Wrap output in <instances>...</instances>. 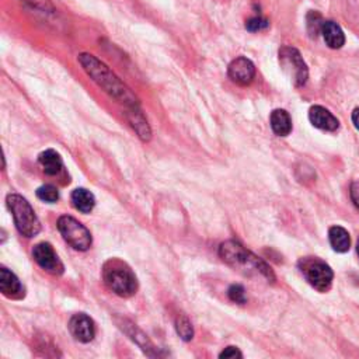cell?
Listing matches in <instances>:
<instances>
[{
    "instance_id": "obj_23",
    "label": "cell",
    "mask_w": 359,
    "mask_h": 359,
    "mask_svg": "<svg viewBox=\"0 0 359 359\" xmlns=\"http://www.w3.org/2000/svg\"><path fill=\"white\" fill-rule=\"evenodd\" d=\"M269 27V21L261 16H254L252 18H248L245 21V30L252 31V33H257V31H263Z\"/></svg>"
},
{
    "instance_id": "obj_21",
    "label": "cell",
    "mask_w": 359,
    "mask_h": 359,
    "mask_svg": "<svg viewBox=\"0 0 359 359\" xmlns=\"http://www.w3.org/2000/svg\"><path fill=\"white\" fill-rule=\"evenodd\" d=\"M129 328H131V330H127V333L131 336V338H132L133 341H136V344L139 345L148 355H150L149 349H153V345H152V343L148 340V337H146L144 333H141V331L137 330L133 324H129Z\"/></svg>"
},
{
    "instance_id": "obj_1",
    "label": "cell",
    "mask_w": 359,
    "mask_h": 359,
    "mask_svg": "<svg viewBox=\"0 0 359 359\" xmlns=\"http://www.w3.org/2000/svg\"><path fill=\"white\" fill-rule=\"evenodd\" d=\"M79 62L97 85L127 108L139 107V100L120 77L92 53H80Z\"/></svg>"
},
{
    "instance_id": "obj_27",
    "label": "cell",
    "mask_w": 359,
    "mask_h": 359,
    "mask_svg": "<svg viewBox=\"0 0 359 359\" xmlns=\"http://www.w3.org/2000/svg\"><path fill=\"white\" fill-rule=\"evenodd\" d=\"M219 358H226V359H229V358H232V359L233 358H243V354L236 347H228L222 352H220Z\"/></svg>"
},
{
    "instance_id": "obj_8",
    "label": "cell",
    "mask_w": 359,
    "mask_h": 359,
    "mask_svg": "<svg viewBox=\"0 0 359 359\" xmlns=\"http://www.w3.org/2000/svg\"><path fill=\"white\" fill-rule=\"evenodd\" d=\"M33 258L42 269L52 275H61L64 272V264L49 243H38L34 245Z\"/></svg>"
},
{
    "instance_id": "obj_18",
    "label": "cell",
    "mask_w": 359,
    "mask_h": 359,
    "mask_svg": "<svg viewBox=\"0 0 359 359\" xmlns=\"http://www.w3.org/2000/svg\"><path fill=\"white\" fill-rule=\"evenodd\" d=\"M72 202L75 208L83 213H89L96 205V198L86 188H76L72 192Z\"/></svg>"
},
{
    "instance_id": "obj_24",
    "label": "cell",
    "mask_w": 359,
    "mask_h": 359,
    "mask_svg": "<svg viewBox=\"0 0 359 359\" xmlns=\"http://www.w3.org/2000/svg\"><path fill=\"white\" fill-rule=\"evenodd\" d=\"M228 295H229V297H230V300L232 302H235V303H239V305H244V303L247 302V299H245V291H244V288L241 287V285H232L230 288H229V291H228Z\"/></svg>"
},
{
    "instance_id": "obj_15",
    "label": "cell",
    "mask_w": 359,
    "mask_h": 359,
    "mask_svg": "<svg viewBox=\"0 0 359 359\" xmlns=\"http://www.w3.org/2000/svg\"><path fill=\"white\" fill-rule=\"evenodd\" d=\"M269 124L274 133L278 136H288L292 132V118L285 109H274L271 113Z\"/></svg>"
},
{
    "instance_id": "obj_19",
    "label": "cell",
    "mask_w": 359,
    "mask_h": 359,
    "mask_svg": "<svg viewBox=\"0 0 359 359\" xmlns=\"http://www.w3.org/2000/svg\"><path fill=\"white\" fill-rule=\"evenodd\" d=\"M321 14L319 12H309L306 16V27H308V33L312 38H316L319 34H321V27L323 23Z\"/></svg>"
},
{
    "instance_id": "obj_29",
    "label": "cell",
    "mask_w": 359,
    "mask_h": 359,
    "mask_svg": "<svg viewBox=\"0 0 359 359\" xmlns=\"http://www.w3.org/2000/svg\"><path fill=\"white\" fill-rule=\"evenodd\" d=\"M356 252H358V256H359V239H358V243H356Z\"/></svg>"
},
{
    "instance_id": "obj_20",
    "label": "cell",
    "mask_w": 359,
    "mask_h": 359,
    "mask_svg": "<svg viewBox=\"0 0 359 359\" xmlns=\"http://www.w3.org/2000/svg\"><path fill=\"white\" fill-rule=\"evenodd\" d=\"M176 330H177V334L180 336V338L184 341H189V340H192V337H194V328H192L191 321L184 315H181L177 319Z\"/></svg>"
},
{
    "instance_id": "obj_16",
    "label": "cell",
    "mask_w": 359,
    "mask_h": 359,
    "mask_svg": "<svg viewBox=\"0 0 359 359\" xmlns=\"http://www.w3.org/2000/svg\"><path fill=\"white\" fill-rule=\"evenodd\" d=\"M38 161L41 164L42 170L48 176H57L64 169V161L61 155L58 152H55L53 149H48L42 152L38 157Z\"/></svg>"
},
{
    "instance_id": "obj_26",
    "label": "cell",
    "mask_w": 359,
    "mask_h": 359,
    "mask_svg": "<svg viewBox=\"0 0 359 359\" xmlns=\"http://www.w3.org/2000/svg\"><path fill=\"white\" fill-rule=\"evenodd\" d=\"M349 196L355 205V208L359 211V181H354L349 188Z\"/></svg>"
},
{
    "instance_id": "obj_12",
    "label": "cell",
    "mask_w": 359,
    "mask_h": 359,
    "mask_svg": "<svg viewBox=\"0 0 359 359\" xmlns=\"http://www.w3.org/2000/svg\"><path fill=\"white\" fill-rule=\"evenodd\" d=\"M0 291L12 299H20L24 296V287L16 275L5 267L0 269Z\"/></svg>"
},
{
    "instance_id": "obj_6",
    "label": "cell",
    "mask_w": 359,
    "mask_h": 359,
    "mask_svg": "<svg viewBox=\"0 0 359 359\" xmlns=\"http://www.w3.org/2000/svg\"><path fill=\"white\" fill-rule=\"evenodd\" d=\"M280 64L284 72L291 77L293 81V85L296 88L305 86L308 77H309V70L308 66L303 61L300 52L296 48L292 46H284L280 49Z\"/></svg>"
},
{
    "instance_id": "obj_3",
    "label": "cell",
    "mask_w": 359,
    "mask_h": 359,
    "mask_svg": "<svg viewBox=\"0 0 359 359\" xmlns=\"http://www.w3.org/2000/svg\"><path fill=\"white\" fill-rule=\"evenodd\" d=\"M103 280L114 293L129 297L137 291V280L133 271L121 260H108L103 267Z\"/></svg>"
},
{
    "instance_id": "obj_13",
    "label": "cell",
    "mask_w": 359,
    "mask_h": 359,
    "mask_svg": "<svg viewBox=\"0 0 359 359\" xmlns=\"http://www.w3.org/2000/svg\"><path fill=\"white\" fill-rule=\"evenodd\" d=\"M321 36L327 46L331 49H340L345 44V34L336 21H324L321 27Z\"/></svg>"
},
{
    "instance_id": "obj_14",
    "label": "cell",
    "mask_w": 359,
    "mask_h": 359,
    "mask_svg": "<svg viewBox=\"0 0 359 359\" xmlns=\"http://www.w3.org/2000/svg\"><path fill=\"white\" fill-rule=\"evenodd\" d=\"M127 117H128V121L129 124L132 125V128L135 129V132L137 133V136L141 137L142 141L148 142L150 141V136H152V132H150V128L148 125V121L146 118L144 117V114L141 113L139 107H135V108H128V113H127Z\"/></svg>"
},
{
    "instance_id": "obj_2",
    "label": "cell",
    "mask_w": 359,
    "mask_h": 359,
    "mask_svg": "<svg viewBox=\"0 0 359 359\" xmlns=\"http://www.w3.org/2000/svg\"><path fill=\"white\" fill-rule=\"evenodd\" d=\"M219 256L226 264H229L230 267L244 274H248V275L256 274V275H260V277L267 278L268 281L275 280L271 268L257 256L245 250V248L239 241L229 240V241L220 244Z\"/></svg>"
},
{
    "instance_id": "obj_7",
    "label": "cell",
    "mask_w": 359,
    "mask_h": 359,
    "mask_svg": "<svg viewBox=\"0 0 359 359\" xmlns=\"http://www.w3.org/2000/svg\"><path fill=\"white\" fill-rule=\"evenodd\" d=\"M58 229L64 239L79 252H86L92 245V235L80 222L72 216H61Z\"/></svg>"
},
{
    "instance_id": "obj_17",
    "label": "cell",
    "mask_w": 359,
    "mask_h": 359,
    "mask_svg": "<svg viewBox=\"0 0 359 359\" xmlns=\"http://www.w3.org/2000/svg\"><path fill=\"white\" fill-rule=\"evenodd\" d=\"M328 239L331 247L334 248L337 253H347L351 247V237L349 233L341 226H333L328 230Z\"/></svg>"
},
{
    "instance_id": "obj_11",
    "label": "cell",
    "mask_w": 359,
    "mask_h": 359,
    "mask_svg": "<svg viewBox=\"0 0 359 359\" xmlns=\"http://www.w3.org/2000/svg\"><path fill=\"white\" fill-rule=\"evenodd\" d=\"M309 121L313 127L327 132H334L340 128V121L321 105H315L309 109Z\"/></svg>"
},
{
    "instance_id": "obj_5",
    "label": "cell",
    "mask_w": 359,
    "mask_h": 359,
    "mask_svg": "<svg viewBox=\"0 0 359 359\" xmlns=\"http://www.w3.org/2000/svg\"><path fill=\"white\" fill-rule=\"evenodd\" d=\"M299 269L306 281L319 292H327L333 285L334 274L327 263L317 257H306L299 261Z\"/></svg>"
},
{
    "instance_id": "obj_28",
    "label": "cell",
    "mask_w": 359,
    "mask_h": 359,
    "mask_svg": "<svg viewBox=\"0 0 359 359\" xmlns=\"http://www.w3.org/2000/svg\"><path fill=\"white\" fill-rule=\"evenodd\" d=\"M352 122H354L355 128L359 131V107L354 109V113H352Z\"/></svg>"
},
{
    "instance_id": "obj_10",
    "label": "cell",
    "mask_w": 359,
    "mask_h": 359,
    "mask_svg": "<svg viewBox=\"0 0 359 359\" xmlns=\"http://www.w3.org/2000/svg\"><path fill=\"white\" fill-rule=\"evenodd\" d=\"M69 331L75 340L80 343H90L96 336V327L93 320L85 315L77 313L69 321Z\"/></svg>"
},
{
    "instance_id": "obj_25",
    "label": "cell",
    "mask_w": 359,
    "mask_h": 359,
    "mask_svg": "<svg viewBox=\"0 0 359 359\" xmlns=\"http://www.w3.org/2000/svg\"><path fill=\"white\" fill-rule=\"evenodd\" d=\"M21 2L30 5L34 9L42 10V12H52L53 10L51 0H21Z\"/></svg>"
},
{
    "instance_id": "obj_22",
    "label": "cell",
    "mask_w": 359,
    "mask_h": 359,
    "mask_svg": "<svg viewBox=\"0 0 359 359\" xmlns=\"http://www.w3.org/2000/svg\"><path fill=\"white\" fill-rule=\"evenodd\" d=\"M37 197L41 200V201H45V202H57L59 200V191L57 187L53 185H42L37 189Z\"/></svg>"
},
{
    "instance_id": "obj_9",
    "label": "cell",
    "mask_w": 359,
    "mask_h": 359,
    "mask_svg": "<svg viewBox=\"0 0 359 359\" xmlns=\"http://www.w3.org/2000/svg\"><path fill=\"white\" fill-rule=\"evenodd\" d=\"M228 73L236 85L248 86L256 77V66L250 59L240 57L230 62Z\"/></svg>"
},
{
    "instance_id": "obj_4",
    "label": "cell",
    "mask_w": 359,
    "mask_h": 359,
    "mask_svg": "<svg viewBox=\"0 0 359 359\" xmlns=\"http://www.w3.org/2000/svg\"><path fill=\"white\" fill-rule=\"evenodd\" d=\"M8 205L13 213L16 228L23 236L34 237L40 233L41 224L29 201L21 196L10 194L8 197Z\"/></svg>"
}]
</instances>
